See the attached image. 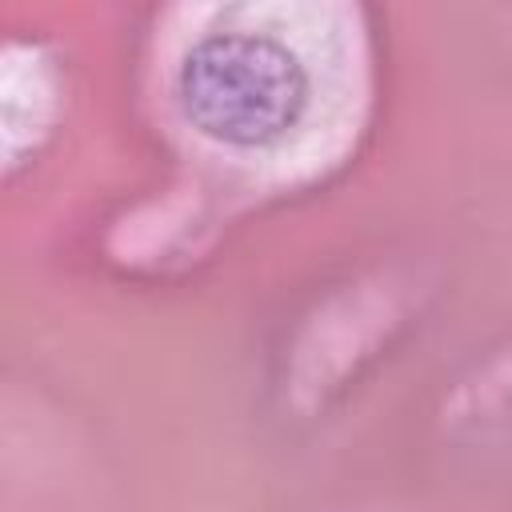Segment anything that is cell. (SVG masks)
<instances>
[{
	"instance_id": "1",
	"label": "cell",
	"mask_w": 512,
	"mask_h": 512,
	"mask_svg": "<svg viewBox=\"0 0 512 512\" xmlns=\"http://www.w3.org/2000/svg\"><path fill=\"white\" fill-rule=\"evenodd\" d=\"M176 100L208 140L272 148L308 116L312 76L304 60L268 32H208L176 68Z\"/></svg>"
}]
</instances>
